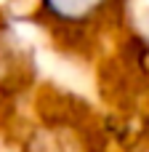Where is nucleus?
Listing matches in <instances>:
<instances>
[{
    "label": "nucleus",
    "mask_w": 149,
    "mask_h": 152,
    "mask_svg": "<svg viewBox=\"0 0 149 152\" xmlns=\"http://www.w3.org/2000/svg\"><path fill=\"white\" fill-rule=\"evenodd\" d=\"M40 5L56 24H85L107 5V0H40Z\"/></svg>",
    "instance_id": "nucleus-1"
}]
</instances>
